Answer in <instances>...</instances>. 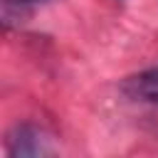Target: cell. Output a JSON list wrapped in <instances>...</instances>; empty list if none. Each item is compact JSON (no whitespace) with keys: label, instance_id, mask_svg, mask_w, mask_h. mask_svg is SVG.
Segmentation results:
<instances>
[{"label":"cell","instance_id":"obj_1","mask_svg":"<svg viewBox=\"0 0 158 158\" xmlns=\"http://www.w3.org/2000/svg\"><path fill=\"white\" fill-rule=\"evenodd\" d=\"M52 148L47 146V138H42V131L30 123H17L7 133V156L12 158H30V156H47Z\"/></svg>","mask_w":158,"mask_h":158},{"label":"cell","instance_id":"obj_2","mask_svg":"<svg viewBox=\"0 0 158 158\" xmlns=\"http://www.w3.org/2000/svg\"><path fill=\"white\" fill-rule=\"evenodd\" d=\"M123 91L133 101H146L158 106V67H151L146 72H138L123 81Z\"/></svg>","mask_w":158,"mask_h":158},{"label":"cell","instance_id":"obj_3","mask_svg":"<svg viewBox=\"0 0 158 158\" xmlns=\"http://www.w3.org/2000/svg\"><path fill=\"white\" fill-rule=\"evenodd\" d=\"M37 2H47V0H2V12H10V10H25V7L37 5Z\"/></svg>","mask_w":158,"mask_h":158}]
</instances>
